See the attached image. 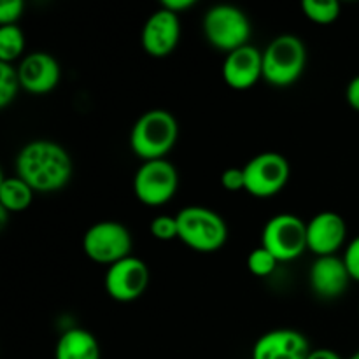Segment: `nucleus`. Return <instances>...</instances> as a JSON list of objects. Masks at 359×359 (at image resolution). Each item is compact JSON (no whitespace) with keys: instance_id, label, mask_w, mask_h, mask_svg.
<instances>
[{"instance_id":"4be33fe9","label":"nucleus","mask_w":359,"mask_h":359,"mask_svg":"<svg viewBox=\"0 0 359 359\" xmlns=\"http://www.w3.org/2000/svg\"><path fill=\"white\" fill-rule=\"evenodd\" d=\"M279 259L272 255L270 251H266L263 245L252 249L248 256V269L252 276L256 277H269L276 272L277 265H279Z\"/></svg>"},{"instance_id":"dca6fc26","label":"nucleus","mask_w":359,"mask_h":359,"mask_svg":"<svg viewBox=\"0 0 359 359\" xmlns=\"http://www.w3.org/2000/svg\"><path fill=\"white\" fill-rule=\"evenodd\" d=\"M223 79L231 90L245 91L263 79V51L248 44L228 53L223 62Z\"/></svg>"},{"instance_id":"6ab92c4d","label":"nucleus","mask_w":359,"mask_h":359,"mask_svg":"<svg viewBox=\"0 0 359 359\" xmlns=\"http://www.w3.org/2000/svg\"><path fill=\"white\" fill-rule=\"evenodd\" d=\"M25 51V34L18 25L0 27V63H13ZM23 60V58H21Z\"/></svg>"},{"instance_id":"c85d7f7f","label":"nucleus","mask_w":359,"mask_h":359,"mask_svg":"<svg viewBox=\"0 0 359 359\" xmlns=\"http://www.w3.org/2000/svg\"><path fill=\"white\" fill-rule=\"evenodd\" d=\"M307 359H342L333 349H312Z\"/></svg>"},{"instance_id":"39448f33","label":"nucleus","mask_w":359,"mask_h":359,"mask_svg":"<svg viewBox=\"0 0 359 359\" xmlns=\"http://www.w3.org/2000/svg\"><path fill=\"white\" fill-rule=\"evenodd\" d=\"M202 28L207 42L226 55L248 46L252 35V25L248 14L230 4L210 7L203 16Z\"/></svg>"},{"instance_id":"b1692460","label":"nucleus","mask_w":359,"mask_h":359,"mask_svg":"<svg viewBox=\"0 0 359 359\" xmlns=\"http://www.w3.org/2000/svg\"><path fill=\"white\" fill-rule=\"evenodd\" d=\"M25 11L23 0H4L0 4V27L6 25H16Z\"/></svg>"},{"instance_id":"20e7f679","label":"nucleus","mask_w":359,"mask_h":359,"mask_svg":"<svg viewBox=\"0 0 359 359\" xmlns=\"http://www.w3.org/2000/svg\"><path fill=\"white\" fill-rule=\"evenodd\" d=\"M179 241L196 252H216L226 244L228 224L209 207L189 205L177 214Z\"/></svg>"},{"instance_id":"9b49d317","label":"nucleus","mask_w":359,"mask_h":359,"mask_svg":"<svg viewBox=\"0 0 359 359\" xmlns=\"http://www.w3.org/2000/svg\"><path fill=\"white\" fill-rule=\"evenodd\" d=\"M179 39H181V20L177 14L160 7L144 23L140 44L144 51L153 58H165L177 48Z\"/></svg>"},{"instance_id":"aec40b11","label":"nucleus","mask_w":359,"mask_h":359,"mask_svg":"<svg viewBox=\"0 0 359 359\" xmlns=\"http://www.w3.org/2000/svg\"><path fill=\"white\" fill-rule=\"evenodd\" d=\"M302 11L312 23L332 25L340 16V4L337 0H304Z\"/></svg>"},{"instance_id":"0eeeda50","label":"nucleus","mask_w":359,"mask_h":359,"mask_svg":"<svg viewBox=\"0 0 359 359\" xmlns=\"http://www.w3.org/2000/svg\"><path fill=\"white\" fill-rule=\"evenodd\" d=\"M262 245L280 263L293 262L307 251V223L294 214H277L263 228Z\"/></svg>"},{"instance_id":"7ed1b4c3","label":"nucleus","mask_w":359,"mask_h":359,"mask_svg":"<svg viewBox=\"0 0 359 359\" xmlns=\"http://www.w3.org/2000/svg\"><path fill=\"white\" fill-rule=\"evenodd\" d=\"M307 67V48L297 35L272 39L263 51V79L276 88L297 83Z\"/></svg>"},{"instance_id":"393cba45","label":"nucleus","mask_w":359,"mask_h":359,"mask_svg":"<svg viewBox=\"0 0 359 359\" xmlns=\"http://www.w3.org/2000/svg\"><path fill=\"white\" fill-rule=\"evenodd\" d=\"M342 258H344V263H346L347 270H349L351 279L359 283V235L349 242V245L346 248V252H344Z\"/></svg>"},{"instance_id":"423d86ee","label":"nucleus","mask_w":359,"mask_h":359,"mask_svg":"<svg viewBox=\"0 0 359 359\" xmlns=\"http://www.w3.org/2000/svg\"><path fill=\"white\" fill-rule=\"evenodd\" d=\"M132 235L118 221H98L91 224L83 237L84 255L100 265H114L132 256Z\"/></svg>"},{"instance_id":"f03ea898","label":"nucleus","mask_w":359,"mask_h":359,"mask_svg":"<svg viewBox=\"0 0 359 359\" xmlns=\"http://www.w3.org/2000/svg\"><path fill=\"white\" fill-rule=\"evenodd\" d=\"M179 137V123L167 109L144 112L130 132V149L142 161L163 160Z\"/></svg>"},{"instance_id":"2eb2a0df","label":"nucleus","mask_w":359,"mask_h":359,"mask_svg":"<svg viewBox=\"0 0 359 359\" xmlns=\"http://www.w3.org/2000/svg\"><path fill=\"white\" fill-rule=\"evenodd\" d=\"M311 344L297 330H272L259 337L252 346V359H307Z\"/></svg>"},{"instance_id":"4468645a","label":"nucleus","mask_w":359,"mask_h":359,"mask_svg":"<svg viewBox=\"0 0 359 359\" xmlns=\"http://www.w3.org/2000/svg\"><path fill=\"white\" fill-rule=\"evenodd\" d=\"M351 273L347 270L344 258L333 256H321L316 258L309 272V284L316 297L323 300H335L347 291L351 284Z\"/></svg>"},{"instance_id":"a878e982","label":"nucleus","mask_w":359,"mask_h":359,"mask_svg":"<svg viewBox=\"0 0 359 359\" xmlns=\"http://www.w3.org/2000/svg\"><path fill=\"white\" fill-rule=\"evenodd\" d=\"M221 184L228 191H245V177H244V168H226L221 174Z\"/></svg>"},{"instance_id":"c756f323","label":"nucleus","mask_w":359,"mask_h":359,"mask_svg":"<svg viewBox=\"0 0 359 359\" xmlns=\"http://www.w3.org/2000/svg\"><path fill=\"white\" fill-rule=\"evenodd\" d=\"M349 359H359V351H358V353H354L353 356H351Z\"/></svg>"},{"instance_id":"f257e3e1","label":"nucleus","mask_w":359,"mask_h":359,"mask_svg":"<svg viewBox=\"0 0 359 359\" xmlns=\"http://www.w3.org/2000/svg\"><path fill=\"white\" fill-rule=\"evenodd\" d=\"M72 174V158L58 142L48 139L32 140L18 153L16 175L35 193L60 191L69 184Z\"/></svg>"},{"instance_id":"6e6552de","label":"nucleus","mask_w":359,"mask_h":359,"mask_svg":"<svg viewBox=\"0 0 359 359\" xmlns=\"http://www.w3.org/2000/svg\"><path fill=\"white\" fill-rule=\"evenodd\" d=\"M179 188L177 168L163 160L144 161L133 177V193L147 207H161L170 202Z\"/></svg>"},{"instance_id":"412c9836","label":"nucleus","mask_w":359,"mask_h":359,"mask_svg":"<svg viewBox=\"0 0 359 359\" xmlns=\"http://www.w3.org/2000/svg\"><path fill=\"white\" fill-rule=\"evenodd\" d=\"M20 90L18 67H14L13 63H0V107L6 109L7 105L13 104Z\"/></svg>"},{"instance_id":"a211bd4d","label":"nucleus","mask_w":359,"mask_h":359,"mask_svg":"<svg viewBox=\"0 0 359 359\" xmlns=\"http://www.w3.org/2000/svg\"><path fill=\"white\" fill-rule=\"evenodd\" d=\"M35 191L18 175L0 179V207L7 212H23L34 202Z\"/></svg>"},{"instance_id":"5701e85b","label":"nucleus","mask_w":359,"mask_h":359,"mask_svg":"<svg viewBox=\"0 0 359 359\" xmlns=\"http://www.w3.org/2000/svg\"><path fill=\"white\" fill-rule=\"evenodd\" d=\"M151 235L154 238L161 242L175 241L179 238V223L177 216H167V214H161V216H156L149 224Z\"/></svg>"},{"instance_id":"9d476101","label":"nucleus","mask_w":359,"mask_h":359,"mask_svg":"<svg viewBox=\"0 0 359 359\" xmlns=\"http://www.w3.org/2000/svg\"><path fill=\"white\" fill-rule=\"evenodd\" d=\"M105 293L116 302L130 304L146 293L149 286V269L146 263L135 256L121 259L107 266L104 279Z\"/></svg>"},{"instance_id":"bb28decb","label":"nucleus","mask_w":359,"mask_h":359,"mask_svg":"<svg viewBox=\"0 0 359 359\" xmlns=\"http://www.w3.org/2000/svg\"><path fill=\"white\" fill-rule=\"evenodd\" d=\"M346 100L354 111L359 112V74L349 81L346 88Z\"/></svg>"},{"instance_id":"f3484780","label":"nucleus","mask_w":359,"mask_h":359,"mask_svg":"<svg viewBox=\"0 0 359 359\" xmlns=\"http://www.w3.org/2000/svg\"><path fill=\"white\" fill-rule=\"evenodd\" d=\"M55 359H100V344L88 330H67L56 344Z\"/></svg>"},{"instance_id":"cd10ccee","label":"nucleus","mask_w":359,"mask_h":359,"mask_svg":"<svg viewBox=\"0 0 359 359\" xmlns=\"http://www.w3.org/2000/svg\"><path fill=\"white\" fill-rule=\"evenodd\" d=\"M195 4V0H163V2H161V7H165V9H168L170 13L177 14L179 16V14L184 13V11L191 9Z\"/></svg>"},{"instance_id":"1a4fd4ad","label":"nucleus","mask_w":359,"mask_h":359,"mask_svg":"<svg viewBox=\"0 0 359 359\" xmlns=\"http://www.w3.org/2000/svg\"><path fill=\"white\" fill-rule=\"evenodd\" d=\"M245 191L256 198H272L284 189L291 175L290 163L280 153L266 151L244 165Z\"/></svg>"},{"instance_id":"f8f14e48","label":"nucleus","mask_w":359,"mask_h":359,"mask_svg":"<svg viewBox=\"0 0 359 359\" xmlns=\"http://www.w3.org/2000/svg\"><path fill=\"white\" fill-rule=\"evenodd\" d=\"M21 90L32 95H46L55 90L62 77L60 63L49 53L35 51L23 56L18 65Z\"/></svg>"},{"instance_id":"ddd939ff","label":"nucleus","mask_w":359,"mask_h":359,"mask_svg":"<svg viewBox=\"0 0 359 359\" xmlns=\"http://www.w3.org/2000/svg\"><path fill=\"white\" fill-rule=\"evenodd\" d=\"M346 238V221L333 210H323L307 223V249L318 258L337 255Z\"/></svg>"}]
</instances>
